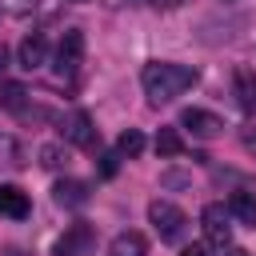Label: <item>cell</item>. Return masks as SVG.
<instances>
[{
  "label": "cell",
  "instance_id": "obj_5",
  "mask_svg": "<svg viewBox=\"0 0 256 256\" xmlns=\"http://www.w3.org/2000/svg\"><path fill=\"white\" fill-rule=\"evenodd\" d=\"M60 128H64V140H68L72 148H96V124H92V116H88L84 108L68 112Z\"/></svg>",
  "mask_w": 256,
  "mask_h": 256
},
{
  "label": "cell",
  "instance_id": "obj_8",
  "mask_svg": "<svg viewBox=\"0 0 256 256\" xmlns=\"http://www.w3.org/2000/svg\"><path fill=\"white\" fill-rule=\"evenodd\" d=\"M92 240H96V232H92L88 224H72V228L56 240V256H80V252L92 248Z\"/></svg>",
  "mask_w": 256,
  "mask_h": 256
},
{
  "label": "cell",
  "instance_id": "obj_22",
  "mask_svg": "<svg viewBox=\"0 0 256 256\" xmlns=\"http://www.w3.org/2000/svg\"><path fill=\"white\" fill-rule=\"evenodd\" d=\"M148 4H152V8H160V12H172V8H180L184 0H148Z\"/></svg>",
  "mask_w": 256,
  "mask_h": 256
},
{
  "label": "cell",
  "instance_id": "obj_1",
  "mask_svg": "<svg viewBox=\"0 0 256 256\" xmlns=\"http://www.w3.org/2000/svg\"><path fill=\"white\" fill-rule=\"evenodd\" d=\"M196 80H200V72L192 64H176V60H152L140 72V88L152 104H168V100L184 96Z\"/></svg>",
  "mask_w": 256,
  "mask_h": 256
},
{
  "label": "cell",
  "instance_id": "obj_18",
  "mask_svg": "<svg viewBox=\"0 0 256 256\" xmlns=\"http://www.w3.org/2000/svg\"><path fill=\"white\" fill-rule=\"evenodd\" d=\"M0 8H4L8 16H28V12L40 8V0H0Z\"/></svg>",
  "mask_w": 256,
  "mask_h": 256
},
{
  "label": "cell",
  "instance_id": "obj_4",
  "mask_svg": "<svg viewBox=\"0 0 256 256\" xmlns=\"http://www.w3.org/2000/svg\"><path fill=\"white\" fill-rule=\"evenodd\" d=\"M200 224H204V244H220V248H228V240H232V216H228L224 204H204Z\"/></svg>",
  "mask_w": 256,
  "mask_h": 256
},
{
  "label": "cell",
  "instance_id": "obj_12",
  "mask_svg": "<svg viewBox=\"0 0 256 256\" xmlns=\"http://www.w3.org/2000/svg\"><path fill=\"white\" fill-rule=\"evenodd\" d=\"M228 216L244 228H256V196L252 192H232L228 196Z\"/></svg>",
  "mask_w": 256,
  "mask_h": 256
},
{
  "label": "cell",
  "instance_id": "obj_3",
  "mask_svg": "<svg viewBox=\"0 0 256 256\" xmlns=\"http://www.w3.org/2000/svg\"><path fill=\"white\" fill-rule=\"evenodd\" d=\"M80 64H84V32H64L60 36V44H56V76L60 80H72L76 72H80Z\"/></svg>",
  "mask_w": 256,
  "mask_h": 256
},
{
  "label": "cell",
  "instance_id": "obj_25",
  "mask_svg": "<svg viewBox=\"0 0 256 256\" xmlns=\"http://www.w3.org/2000/svg\"><path fill=\"white\" fill-rule=\"evenodd\" d=\"M4 68H8V48L0 44V72H4Z\"/></svg>",
  "mask_w": 256,
  "mask_h": 256
},
{
  "label": "cell",
  "instance_id": "obj_2",
  "mask_svg": "<svg viewBox=\"0 0 256 256\" xmlns=\"http://www.w3.org/2000/svg\"><path fill=\"white\" fill-rule=\"evenodd\" d=\"M148 224L156 228L160 240L176 244V240L184 236V228H188V216H184L172 200H152V204H148Z\"/></svg>",
  "mask_w": 256,
  "mask_h": 256
},
{
  "label": "cell",
  "instance_id": "obj_16",
  "mask_svg": "<svg viewBox=\"0 0 256 256\" xmlns=\"http://www.w3.org/2000/svg\"><path fill=\"white\" fill-rule=\"evenodd\" d=\"M156 152H160V156H180V152H184L180 132H176V128H160V132H156Z\"/></svg>",
  "mask_w": 256,
  "mask_h": 256
},
{
  "label": "cell",
  "instance_id": "obj_21",
  "mask_svg": "<svg viewBox=\"0 0 256 256\" xmlns=\"http://www.w3.org/2000/svg\"><path fill=\"white\" fill-rule=\"evenodd\" d=\"M180 256H212V252H208V244H188Z\"/></svg>",
  "mask_w": 256,
  "mask_h": 256
},
{
  "label": "cell",
  "instance_id": "obj_26",
  "mask_svg": "<svg viewBox=\"0 0 256 256\" xmlns=\"http://www.w3.org/2000/svg\"><path fill=\"white\" fill-rule=\"evenodd\" d=\"M72 4H88V0H72Z\"/></svg>",
  "mask_w": 256,
  "mask_h": 256
},
{
  "label": "cell",
  "instance_id": "obj_10",
  "mask_svg": "<svg viewBox=\"0 0 256 256\" xmlns=\"http://www.w3.org/2000/svg\"><path fill=\"white\" fill-rule=\"evenodd\" d=\"M52 196H56V204H60V208H84L92 192H88V184H84V180H72V176H64V180H56Z\"/></svg>",
  "mask_w": 256,
  "mask_h": 256
},
{
  "label": "cell",
  "instance_id": "obj_7",
  "mask_svg": "<svg viewBox=\"0 0 256 256\" xmlns=\"http://www.w3.org/2000/svg\"><path fill=\"white\" fill-rule=\"evenodd\" d=\"M44 60H48V40H44L40 32L24 36V40H20V48H16V64H20V68H28V72H36V68H44Z\"/></svg>",
  "mask_w": 256,
  "mask_h": 256
},
{
  "label": "cell",
  "instance_id": "obj_17",
  "mask_svg": "<svg viewBox=\"0 0 256 256\" xmlns=\"http://www.w3.org/2000/svg\"><path fill=\"white\" fill-rule=\"evenodd\" d=\"M40 164L44 168H64L68 164V148L64 144H40Z\"/></svg>",
  "mask_w": 256,
  "mask_h": 256
},
{
  "label": "cell",
  "instance_id": "obj_6",
  "mask_svg": "<svg viewBox=\"0 0 256 256\" xmlns=\"http://www.w3.org/2000/svg\"><path fill=\"white\" fill-rule=\"evenodd\" d=\"M180 128H192V136L212 140V136L224 132V120H220L216 112H208V108H184V112H180Z\"/></svg>",
  "mask_w": 256,
  "mask_h": 256
},
{
  "label": "cell",
  "instance_id": "obj_19",
  "mask_svg": "<svg viewBox=\"0 0 256 256\" xmlns=\"http://www.w3.org/2000/svg\"><path fill=\"white\" fill-rule=\"evenodd\" d=\"M96 168H100V176H104V180H108V176H116V172H120V152H100V164H96Z\"/></svg>",
  "mask_w": 256,
  "mask_h": 256
},
{
  "label": "cell",
  "instance_id": "obj_14",
  "mask_svg": "<svg viewBox=\"0 0 256 256\" xmlns=\"http://www.w3.org/2000/svg\"><path fill=\"white\" fill-rule=\"evenodd\" d=\"M0 108L20 116V112L28 108V88H24V84H16V80H0Z\"/></svg>",
  "mask_w": 256,
  "mask_h": 256
},
{
  "label": "cell",
  "instance_id": "obj_9",
  "mask_svg": "<svg viewBox=\"0 0 256 256\" xmlns=\"http://www.w3.org/2000/svg\"><path fill=\"white\" fill-rule=\"evenodd\" d=\"M28 212H32L28 192L16 188V184H0V216H8V220H24Z\"/></svg>",
  "mask_w": 256,
  "mask_h": 256
},
{
  "label": "cell",
  "instance_id": "obj_11",
  "mask_svg": "<svg viewBox=\"0 0 256 256\" xmlns=\"http://www.w3.org/2000/svg\"><path fill=\"white\" fill-rule=\"evenodd\" d=\"M108 256H148V240H144V232H116L112 236V244H108Z\"/></svg>",
  "mask_w": 256,
  "mask_h": 256
},
{
  "label": "cell",
  "instance_id": "obj_23",
  "mask_svg": "<svg viewBox=\"0 0 256 256\" xmlns=\"http://www.w3.org/2000/svg\"><path fill=\"white\" fill-rule=\"evenodd\" d=\"M136 0H104V8H112V12H120V8H132Z\"/></svg>",
  "mask_w": 256,
  "mask_h": 256
},
{
  "label": "cell",
  "instance_id": "obj_15",
  "mask_svg": "<svg viewBox=\"0 0 256 256\" xmlns=\"http://www.w3.org/2000/svg\"><path fill=\"white\" fill-rule=\"evenodd\" d=\"M116 152H120V160H124V156H128V160H132V156H140V152H144V132H140V128H128V132H120V140H116Z\"/></svg>",
  "mask_w": 256,
  "mask_h": 256
},
{
  "label": "cell",
  "instance_id": "obj_20",
  "mask_svg": "<svg viewBox=\"0 0 256 256\" xmlns=\"http://www.w3.org/2000/svg\"><path fill=\"white\" fill-rule=\"evenodd\" d=\"M240 144H244L248 152H256V128H244V132H240Z\"/></svg>",
  "mask_w": 256,
  "mask_h": 256
},
{
  "label": "cell",
  "instance_id": "obj_24",
  "mask_svg": "<svg viewBox=\"0 0 256 256\" xmlns=\"http://www.w3.org/2000/svg\"><path fill=\"white\" fill-rule=\"evenodd\" d=\"M224 256H252L248 248H224Z\"/></svg>",
  "mask_w": 256,
  "mask_h": 256
},
{
  "label": "cell",
  "instance_id": "obj_13",
  "mask_svg": "<svg viewBox=\"0 0 256 256\" xmlns=\"http://www.w3.org/2000/svg\"><path fill=\"white\" fill-rule=\"evenodd\" d=\"M232 92H236V100H240L244 112H256V72H252V68H236Z\"/></svg>",
  "mask_w": 256,
  "mask_h": 256
}]
</instances>
